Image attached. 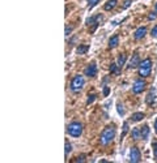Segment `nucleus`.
<instances>
[{
  "label": "nucleus",
  "instance_id": "obj_16",
  "mask_svg": "<svg viewBox=\"0 0 157 163\" xmlns=\"http://www.w3.org/2000/svg\"><path fill=\"white\" fill-rule=\"evenodd\" d=\"M141 138H143L144 141H147L149 138V127L148 125H144L143 128H141Z\"/></svg>",
  "mask_w": 157,
  "mask_h": 163
},
{
  "label": "nucleus",
  "instance_id": "obj_11",
  "mask_svg": "<svg viewBox=\"0 0 157 163\" xmlns=\"http://www.w3.org/2000/svg\"><path fill=\"white\" fill-rule=\"evenodd\" d=\"M117 3H118V0H107V2L105 3V5H104V9L105 11H111L115 8L117 5Z\"/></svg>",
  "mask_w": 157,
  "mask_h": 163
},
{
  "label": "nucleus",
  "instance_id": "obj_29",
  "mask_svg": "<svg viewBox=\"0 0 157 163\" xmlns=\"http://www.w3.org/2000/svg\"><path fill=\"white\" fill-rule=\"evenodd\" d=\"M110 93V87L109 86H104V97H107Z\"/></svg>",
  "mask_w": 157,
  "mask_h": 163
},
{
  "label": "nucleus",
  "instance_id": "obj_2",
  "mask_svg": "<svg viewBox=\"0 0 157 163\" xmlns=\"http://www.w3.org/2000/svg\"><path fill=\"white\" fill-rule=\"evenodd\" d=\"M152 60L151 59H144L139 64V74L141 77H149L152 72Z\"/></svg>",
  "mask_w": 157,
  "mask_h": 163
},
{
  "label": "nucleus",
  "instance_id": "obj_7",
  "mask_svg": "<svg viewBox=\"0 0 157 163\" xmlns=\"http://www.w3.org/2000/svg\"><path fill=\"white\" fill-rule=\"evenodd\" d=\"M97 72H98V69H97L96 63H92V64H89V65L84 69V74H85V76H88V77H96V76H97Z\"/></svg>",
  "mask_w": 157,
  "mask_h": 163
},
{
  "label": "nucleus",
  "instance_id": "obj_22",
  "mask_svg": "<svg viewBox=\"0 0 157 163\" xmlns=\"http://www.w3.org/2000/svg\"><path fill=\"white\" fill-rule=\"evenodd\" d=\"M96 97H97L96 94H89V95H88V101H86V105H90V103H93L94 99H96Z\"/></svg>",
  "mask_w": 157,
  "mask_h": 163
},
{
  "label": "nucleus",
  "instance_id": "obj_14",
  "mask_svg": "<svg viewBox=\"0 0 157 163\" xmlns=\"http://www.w3.org/2000/svg\"><path fill=\"white\" fill-rule=\"evenodd\" d=\"M89 51V46L88 45H78L77 49H76V52L78 55H84L85 52H88Z\"/></svg>",
  "mask_w": 157,
  "mask_h": 163
},
{
  "label": "nucleus",
  "instance_id": "obj_20",
  "mask_svg": "<svg viewBox=\"0 0 157 163\" xmlns=\"http://www.w3.org/2000/svg\"><path fill=\"white\" fill-rule=\"evenodd\" d=\"M98 3H100V0H88V8L89 9H92V8L96 7Z\"/></svg>",
  "mask_w": 157,
  "mask_h": 163
},
{
  "label": "nucleus",
  "instance_id": "obj_30",
  "mask_svg": "<svg viewBox=\"0 0 157 163\" xmlns=\"http://www.w3.org/2000/svg\"><path fill=\"white\" fill-rule=\"evenodd\" d=\"M84 161H85V155H80L75 159V162H84Z\"/></svg>",
  "mask_w": 157,
  "mask_h": 163
},
{
  "label": "nucleus",
  "instance_id": "obj_18",
  "mask_svg": "<svg viewBox=\"0 0 157 163\" xmlns=\"http://www.w3.org/2000/svg\"><path fill=\"white\" fill-rule=\"evenodd\" d=\"M155 90H151V91H149V94L147 95V103H148V105H151V103H153V102H155Z\"/></svg>",
  "mask_w": 157,
  "mask_h": 163
},
{
  "label": "nucleus",
  "instance_id": "obj_9",
  "mask_svg": "<svg viewBox=\"0 0 157 163\" xmlns=\"http://www.w3.org/2000/svg\"><path fill=\"white\" fill-rule=\"evenodd\" d=\"M145 34H147V27L141 26V27H139V29L135 31V33H133V38H135L136 41H139V39L145 37Z\"/></svg>",
  "mask_w": 157,
  "mask_h": 163
},
{
  "label": "nucleus",
  "instance_id": "obj_19",
  "mask_svg": "<svg viewBox=\"0 0 157 163\" xmlns=\"http://www.w3.org/2000/svg\"><path fill=\"white\" fill-rule=\"evenodd\" d=\"M152 148H153V154H155V161H157V140H153Z\"/></svg>",
  "mask_w": 157,
  "mask_h": 163
},
{
  "label": "nucleus",
  "instance_id": "obj_32",
  "mask_svg": "<svg viewBox=\"0 0 157 163\" xmlns=\"http://www.w3.org/2000/svg\"><path fill=\"white\" fill-rule=\"evenodd\" d=\"M155 9H156V12H157V3H156V7H155Z\"/></svg>",
  "mask_w": 157,
  "mask_h": 163
},
{
  "label": "nucleus",
  "instance_id": "obj_25",
  "mask_svg": "<svg viewBox=\"0 0 157 163\" xmlns=\"http://www.w3.org/2000/svg\"><path fill=\"white\" fill-rule=\"evenodd\" d=\"M156 17H157V12H151V13L148 14V20H156Z\"/></svg>",
  "mask_w": 157,
  "mask_h": 163
},
{
  "label": "nucleus",
  "instance_id": "obj_27",
  "mask_svg": "<svg viewBox=\"0 0 157 163\" xmlns=\"http://www.w3.org/2000/svg\"><path fill=\"white\" fill-rule=\"evenodd\" d=\"M71 31H72V26H68V25H67V26H66V37H67V38L69 37Z\"/></svg>",
  "mask_w": 157,
  "mask_h": 163
},
{
  "label": "nucleus",
  "instance_id": "obj_8",
  "mask_svg": "<svg viewBox=\"0 0 157 163\" xmlns=\"http://www.w3.org/2000/svg\"><path fill=\"white\" fill-rule=\"evenodd\" d=\"M139 64H140L139 54H133L132 58H131V60H130V63H128V65H127V68L128 69H133V68H136V67H139Z\"/></svg>",
  "mask_w": 157,
  "mask_h": 163
},
{
  "label": "nucleus",
  "instance_id": "obj_12",
  "mask_svg": "<svg viewBox=\"0 0 157 163\" xmlns=\"http://www.w3.org/2000/svg\"><path fill=\"white\" fill-rule=\"evenodd\" d=\"M131 136H132V138L135 141H137V140H140L141 138V128H133L132 129V132H131Z\"/></svg>",
  "mask_w": 157,
  "mask_h": 163
},
{
  "label": "nucleus",
  "instance_id": "obj_26",
  "mask_svg": "<svg viewBox=\"0 0 157 163\" xmlns=\"http://www.w3.org/2000/svg\"><path fill=\"white\" fill-rule=\"evenodd\" d=\"M118 112H119L120 115H122V116H123V115H124V110H123V106H122L120 105V103H118Z\"/></svg>",
  "mask_w": 157,
  "mask_h": 163
},
{
  "label": "nucleus",
  "instance_id": "obj_28",
  "mask_svg": "<svg viewBox=\"0 0 157 163\" xmlns=\"http://www.w3.org/2000/svg\"><path fill=\"white\" fill-rule=\"evenodd\" d=\"M151 34H152V37L157 38V25L153 26V29H152V31H151Z\"/></svg>",
  "mask_w": 157,
  "mask_h": 163
},
{
  "label": "nucleus",
  "instance_id": "obj_24",
  "mask_svg": "<svg viewBox=\"0 0 157 163\" xmlns=\"http://www.w3.org/2000/svg\"><path fill=\"white\" fill-rule=\"evenodd\" d=\"M131 3H132V0H124V4L122 5V8H123V9H127V8L131 5Z\"/></svg>",
  "mask_w": 157,
  "mask_h": 163
},
{
  "label": "nucleus",
  "instance_id": "obj_3",
  "mask_svg": "<svg viewBox=\"0 0 157 163\" xmlns=\"http://www.w3.org/2000/svg\"><path fill=\"white\" fill-rule=\"evenodd\" d=\"M67 132H68V134H69V136H72V137L81 136V133H82L81 123L73 121V123H71V124H68V127H67Z\"/></svg>",
  "mask_w": 157,
  "mask_h": 163
},
{
  "label": "nucleus",
  "instance_id": "obj_13",
  "mask_svg": "<svg viewBox=\"0 0 157 163\" xmlns=\"http://www.w3.org/2000/svg\"><path fill=\"white\" fill-rule=\"evenodd\" d=\"M144 118H145L144 112H135V114H132V116H131V121L137 123V121H141Z\"/></svg>",
  "mask_w": 157,
  "mask_h": 163
},
{
  "label": "nucleus",
  "instance_id": "obj_10",
  "mask_svg": "<svg viewBox=\"0 0 157 163\" xmlns=\"http://www.w3.org/2000/svg\"><path fill=\"white\" fill-rule=\"evenodd\" d=\"M118 45H119V35L114 34L113 37L109 39V49H115Z\"/></svg>",
  "mask_w": 157,
  "mask_h": 163
},
{
  "label": "nucleus",
  "instance_id": "obj_1",
  "mask_svg": "<svg viewBox=\"0 0 157 163\" xmlns=\"http://www.w3.org/2000/svg\"><path fill=\"white\" fill-rule=\"evenodd\" d=\"M114 137H115V128L113 125H109L102 130V133L100 136V142L102 145H109L114 140Z\"/></svg>",
  "mask_w": 157,
  "mask_h": 163
},
{
  "label": "nucleus",
  "instance_id": "obj_15",
  "mask_svg": "<svg viewBox=\"0 0 157 163\" xmlns=\"http://www.w3.org/2000/svg\"><path fill=\"white\" fill-rule=\"evenodd\" d=\"M126 60H127V55H126V54H120L119 56H118V59H117V64L122 68V67L126 64Z\"/></svg>",
  "mask_w": 157,
  "mask_h": 163
},
{
  "label": "nucleus",
  "instance_id": "obj_6",
  "mask_svg": "<svg viewBox=\"0 0 157 163\" xmlns=\"http://www.w3.org/2000/svg\"><path fill=\"white\" fill-rule=\"evenodd\" d=\"M141 161V153L140 150L136 148V146H133V148H131V150H130V162L132 163H137Z\"/></svg>",
  "mask_w": 157,
  "mask_h": 163
},
{
  "label": "nucleus",
  "instance_id": "obj_4",
  "mask_svg": "<svg viewBox=\"0 0 157 163\" xmlns=\"http://www.w3.org/2000/svg\"><path fill=\"white\" fill-rule=\"evenodd\" d=\"M85 85V80H84V77L80 76V74H77V76H75L72 78V81H71V90L75 91V93H77V91H80L82 87H84Z\"/></svg>",
  "mask_w": 157,
  "mask_h": 163
},
{
  "label": "nucleus",
  "instance_id": "obj_17",
  "mask_svg": "<svg viewBox=\"0 0 157 163\" xmlns=\"http://www.w3.org/2000/svg\"><path fill=\"white\" fill-rule=\"evenodd\" d=\"M110 72L114 73V74H119L120 73V67L117 64V63H113L111 65H110Z\"/></svg>",
  "mask_w": 157,
  "mask_h": 163
},
{
  "label": "nucleus",
  "instance_id": "obj_23",
  "mask_svg": "<svg viewBox=\"0 0 157 163\" xmlns=\"http://www.w3.org/2000/svg\"><path fill=\"white\" fill-rule=\"evenodd\" d=\"M71 150H72V146H71V144L68 141H66V155H68V154L71 153Z\"/></svg>",
  "mask_w": 157,
  "mask_h": 163
},
{
  "label": "nucleus",
  "instance_id": "obj_5",
  "mask_svg": "<svg viewBox=\"0 0 157 163\" xmlns=\"http://www.w3.org/2000/svg\"><path fill=\"white\" fill-rule=\"evenodd\" d=\"M145 86H147V83H145L144 80H141V78H139V80H136L135 82H133L132 85V91L135 94H141L145 89Z\"/></svg>",
  "mask_w": 157,
  "mask_h": 163
},
{
  "label": "nucleus",
  "instance_id": "obj_21",
  "mask_svg": "<svg viewBox=\"0 0 157 163\" xmlns=\"http://www.w3.org/2000/svg\"><path fill=\"white\" fill-rule=\"evenodd\" d=\"M127 132H128V123L126 121V123H123V133H122V136H120V140L126 136V133Z\"/></svg>",
  "mask_w": 157,
  "mask_h": 163
},
{
  "label": "nucleus",
  "instance_id": "obj_31",
  "mask_svg": "<svg viewBox=\"0 0 157 163\" xmlns=\"http://www.w3.org/2000/svg\"><path fill=\"white\" fill-rule=\"evenodd\" d=\"M155 132L157 133V118H156V120H155Z\"/></svg>",
  "mask_w": 157,
  "mask_h": 163
}]
</instances>
